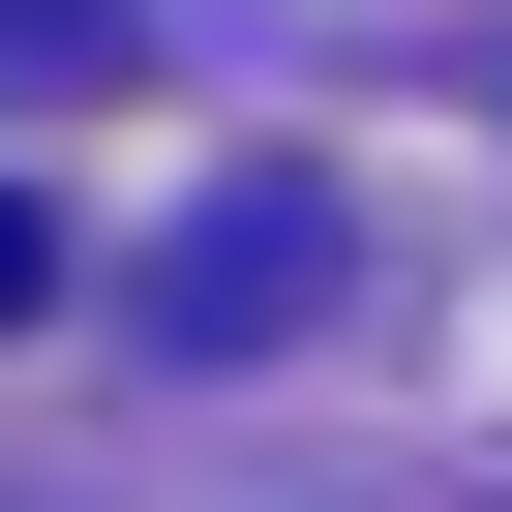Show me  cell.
I'll list each match as a JSON object with an SVG mask.
<instances>
[{"label": "cell", "instance_id": "6da1fadb", "mask_svg": "<svg viewBox=\"0 0 512 512\" xmlns=\"http://www.w3.org/2000/svg\"><path fill=\"white\" fill-rule=\"evenodd\" d=\"M302 302H332V211H302V181H241V211H181V272H151V332H181V362H241V332H302Z\"/></svg>", "mask_w": 512, "mask_h": 512}, {"label": "cell", "instance_id": "7a4b0ae2", "mask_svg": "<svg viewBox=\"0 0 512 512\" xmlns=\"http://www.w3.org/2000/svg\"><path fill=\"white\" fill-rule=\"evenodd\" d=\"M31 302H61V211H31V181H0V332H31Z\"/></svg>", "mask_w": 512, "mask_h": 512}, {"label": "cell", "instance_id": "3957f363", "mask_svg": "<svg viewBox=\"0 0 512 512\" xmlns=\"http://www.w3.org/2000/svg\"><path fill=\"white\" fill-rule=\"evenodd\" d=\"M0 31H91V0H0Z\"/></svg>", "mask_w": 512, "mask_h": 512}]
</instances>
